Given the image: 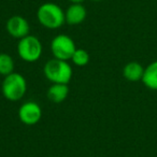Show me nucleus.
Segmentation results:
<instances>
[{
	"mask_svg": "<svg viewBox=\"0 0 157 157\" xmlns=\"http://www.w3.org/2000/svg\"><path fill=\"white\" fill-rule=\"evenodd\" d=\"M92 1H95V2H99V1H102V0H92Z\"/></svg>",
	"mask_w": 157,
	"mask_h": 157,
	"instance_id": "obj_15",
	"label": "nucleus"
},
{
	"mask_svg": "<svg viewBox=\"0 0 157 157\" xmlns=\"http://www.w3.org/2000/svg\"><path fill=\"white\" fill-rule=\"evenodd\" d=\"M14 68L15 63L13 58L7 53H0V74L3 76L9 75L14 72Z\"/></svg>",
	"mask_w": 157,
	"mask_h": 157,
	"instance_id": "obj_12",
	"label": "nucleus"
},
{
	"mask_svg": "<svg viewBox=\"0 0 157 157\" xmlns=\"http://www.w3.org/2000/svg\"><path fill=\"white\" fill-rule=\"evenodd\" d=\"M7 31L12 38L21 40L29 35V23L25 17L21 15H13L8 20L6 25Z\"/></svg>",
	"mask_w": 157,
	"mask_h": 157,
	"instance_id": "obj_7",
	"label": "nucleus"
},
{
	"mask_svg": "<svg viewBox=\"0 0 157 157\" xmlns=\"http://www.w3.org/2000/svg\"><path fill=\"white\" fill-rule=\"evenodd\" d=\"M142 82L148 90H157V60L144 68Z\"/></svg>",
	"mask_w": 157,
	"mask_h": 157,
	"instance_id": "obj_11",
	"label": "nucleus"
},
{
	"mask_svg": "<svg viewBox=\"0 0 157 157\" xmlns=\"http://www.w3.org/2000/svg\"><path fill=\"white\" fill-rule=\"evenodd\" d=\"M1 92L6 99L10 101H18L27 92V82L24 75L18 72H13L5 76L1 85Z\"/></svg>",
	"mask_w": 157,
	"mask_h": 157,
	"instance_id": "obj_3",
	"label": "nucleus"
},
{
	"mask_svg": "<svg viewBox=\"0 0 157 157\" xmlns=\"http://www.w3.org/2000/svg\"><path fill=\"white\" fill-rule=\"evenodd\" d=\"M75 50L76 46L72 38L63 33L53 38L51 42V51L53 56L54 58L60 59V60L68 61L69 59H71Z\"/></svg>",
	"mask_w": 157,
	"mask_h": 157,
	"instance_id": "obj_5",
	"label": "nucleus"
},
{
	"mask_svg": "<svg viewBox=\"0 0 157 157\" xmlns=\"http://www.w3.org/2000/svg\"><path fill=\"white\" fill-rule=\"evenodd\" d=\"M71 3H83V1L85 0H69Z\"/></svg>",
	"mask_w": 157,
	"mask_h": 157,
	"instance_id": "obj_14",
	"label": "nucleus"
},
{
	"mask_svg": "<svg viewBox=\"0 0 157 157\" xmlns=\"http://www.w3.org/2000/svg\"><path fill=\"white\" fill-rule=\"evenodd\" d=\"M43 72L45 78L52 84H69L72 78V68L66 60L53 58L46 61Z\"/></svg>",
	"mask_w": 157,
	"mask_h": 157,
	"instance_id": "obj_2",
	"label": "nucleus"
},
{
	"mask_svg": "<svg viewBox=\"0 0 157 157\" xmlns=\"http://www.w3.org/2000/svg\"><path fill=\"white\" fill-rule=\"evenodd\" d=\"M45 157H48V156H45Z\"/></svg>",
	"mask_w": 157,
	"mask_h": 157,
	"instance_id": "obj_16",
	"label": "nucleus"
},
{
	"mask_svg": "<svg viewBox=\"0 0 157 157\" xmlns=\"http://www.w3.org/2000/svg\"><path fill=\"white\" fill-rule=\"evenodd\" d=\"M42 43L36 36L28 35L18 40L17 53L21 59L26 63H35L42 55Z\"/></svg>",
	"mask_w": 157,
	"mask_h": 157,
	"instance_id": "obj_4",
	"label": "nucleus"
},
{
	"mask_svg": "<svg viewBox=\"0 0 157 157\" xmlns=\"http://www.w3.org/2000/svg\"><path fill=\"white\" fill-rule=\"evenodd\" d=\"M38 22L46 29H58L66 23L65 11L54 2H45L38 8Z\"/></svg>",
	"mask_w": 157,
	"mask_h": 157,
	"instance_id": "obj_1",
	"label": "nucleus"
},
{
	"mask_svg": "<svg viewBox=\"0 0 157 157\" xmlns=\"http://www.w3.org/2000/svg\"><path fill=\"white\" fill-rule=\"evenodd\" d=\"M18 118L23 124L33 126L42 118V109L36 101H26L18 109Z\"/></svg>",
	"mask_w": 157,
	"mask_h": 157,
	"instance_id": "obj_6",
	"label": "nucleus"
},
{
	"mask_svg": "<svg viewBox=\"0 0 157 157\" xmlns=\"http://www.w3.org/2000/svg\"><path fill=\"white\" fill-rule=\"evenodd\" d=\"M71 60L78 67H84L90 63V54L84 48H76L72 55Z\"/></svg>",
	"mask_w": 157,
	"mask_h": 157,
	"instance_id": "obj_13",
	"label": "nucleus"
},
{
	"mask_svg": "<svg viewBox=\"0 0 157 157\" xmlns=\"http://www.w3.org/2000/svg\"><path fill=\"white\" fill-rule=\"evenodd\" d=\"M144 73V67L138 61H130L126 63L123 69V75L129 82L142 81Z\"/></svg>",
	"mask_w": 157,
	"mask_h": 157,
	"instance_id": "obj_9",
	"label": "nucleus"
},
{
	"mask_svg": "<svg viewBox=\"0 0 157 157\" xmlns=\"http://www.w3.org/2000/svg\"><path fill=\"white\" fill-rule=\"evenodd\" d=\"M69 94L68 84H52L48 87L46 96L48 99L54 103H60L66 100Z\"/></svg>",
	"mask_w": 157,
	"mask_h": 157,
	"instance_id": "obj_10",
	"label": "nucleus"
},
{
	"mask_svg": "<svg viewBox=\"0 0 157 157\" xmlns=\"http://www.w3.org/2000/svg\"><path fill=\"white\" fill-rule=\"evenodd\" d=\"M87 12L82 3H71L65 11L66 23L69 25H80L85 21Z\"/></svg>",
	"mask_w": 157,
	"mask_h": 157,
	"instance_id": "obj_8",
	"label": "nucleus"
}]
</instances>
